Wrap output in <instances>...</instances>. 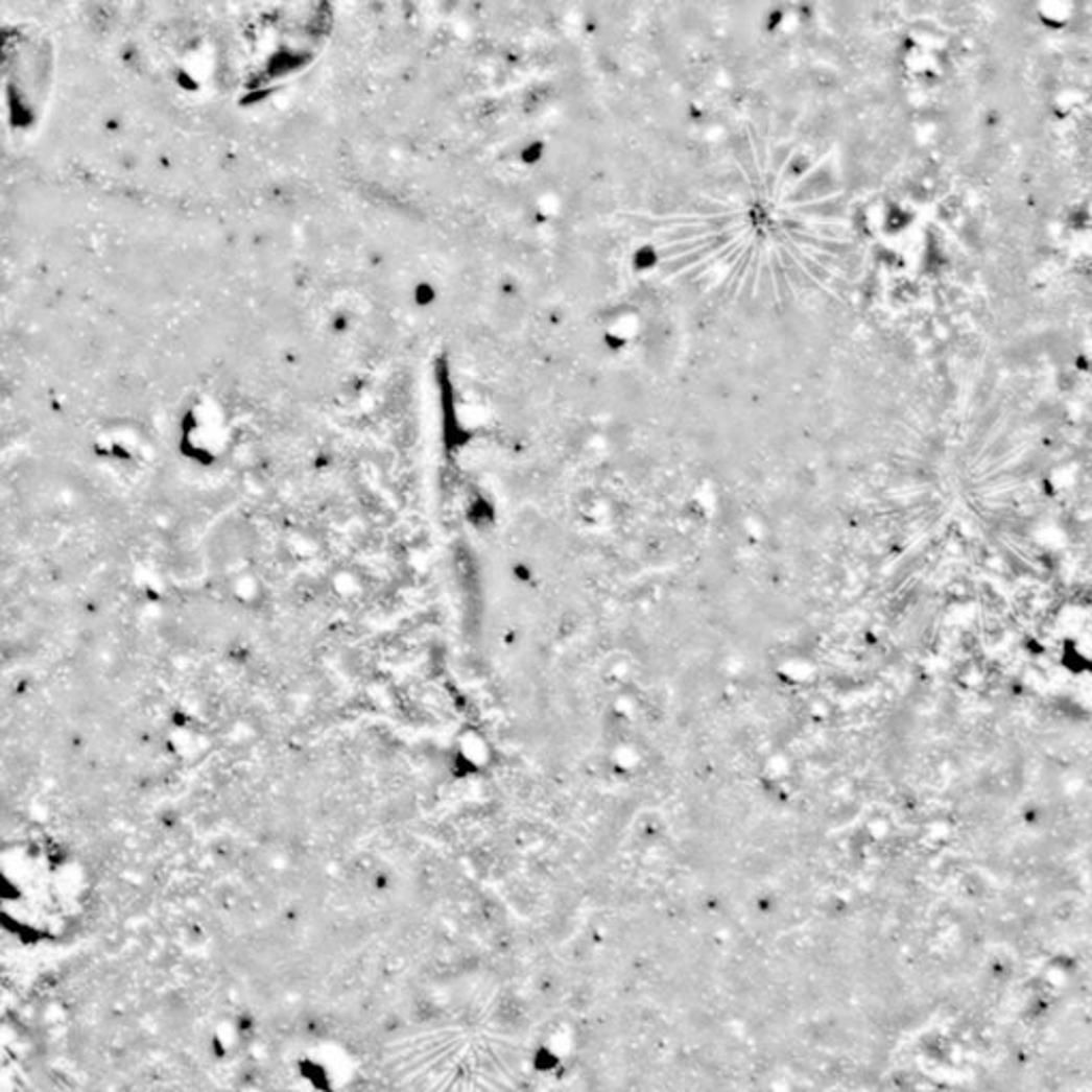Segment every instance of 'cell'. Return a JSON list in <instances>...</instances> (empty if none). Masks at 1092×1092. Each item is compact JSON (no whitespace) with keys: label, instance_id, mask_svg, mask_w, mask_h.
<instances>
[{"label":"cell","instance_id":"1","mask_svg":"<svg viewBox=\"0 0 1092 1092\" xmlns=\"http://www.w3.org/2000/svg\"><path fill=\"white\" fill-rule=\"evenodd\" d=\"M88 901L86 867L69 852L11 846L0 852V924L22 939H58Z\"/></svg>","mask_w":1092,"mask_h":1092},{"label":"cell","instance_id":"2","mask_svg":"<svg viewBox=\"0 0 1092 1092\" xmlns=\"http://www.w3.org/2000/svg\"><path fill=\"white\" fill-rule=\"evenodd\" d=\"M133 587L139 591L143 600H159L165 595V576L163 572L150 564V562H139L133 570Z\"/></svg>","mask_w":1092,"mask_h":1092}]
</instances>
